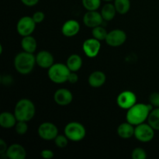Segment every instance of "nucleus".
<instances>
[{"mask_svg": "<svg viewBox=\"0 0 159 159\" xmlns=\"http://www.w3.org/2000/svg\"><path fill=\"white\" fill-rule=\"evenodd\" d=\"M153 109L154 107L150 103L144 104L137 102L127 110L126 120L134 126L139 125L144 123L145 120H148L149 114Z\"/></svg>", "mask_w": 159, "mask_h": 159, "instance_id": "1", "label": "nucleus"}, {"mask_svg": "<svg viewBox=\"0 0 159 159\" xmlns=\"http://www.w3.org/2000/svg\"><path fill=\"white\" fill-rule=\"evenodd\" d=\"M36 64V56L26 51L17 54L14 58V67L17 72L21 75H28L32 72Z\"/></svg>", "mask_w": 159, "mask_h": 159, "instance_id": "2", "label": "nucleus"}, {"mask_svg": "<svg viewBox=\"0 0 159 159\" xmlns=\"http://www.w3.org/2000/svg\"><path fill=\"white\" fill-rule=\"evenodd\" d=\"M36 113L35 105L28 99H21L16 102L14 109V114L17 120L28 121L34 117Z\"/></svg>", "mask_w": 159, "mask_h": 159, "instance_id": "3", "label": "nucleus"}, {"mask_svg": "<svg viewBox=\"0 0 159 159\" xmlns=\"http://www.w3.org/2000/svg\"><path fill=\"white\" fill-rule=\"evenodd\" d=\"M71 71L66 64L56 63L48 68V75L50 80L56 84H62L68 82Z\"/></svg>", "mask_w": 159, "mask_h": 159, "instance_id": "4", "label": "nucleus"}, {"mask_svg": "<svg viewBox=\"0 0 159 159\" xmlns=\"http://www.w3.org/2000/svg\"><path fill=\"white\" fill-rule=\"evenodd\" d=\"M64 132L69 141H74V142L82 141L86 135V130L85 127L81 123L76 122V121L68 123L65 126Z\"/></svg>", "mask_w": 159, "mask_h": 159, "instance_id": "5", "label": "nucleus"}, {"mask_svg": "<svg viewBox=\"0 0 159 159\" xmlns=\"http://www.w3.org/2000/svg\"><path fill=\"white\" fill-rule=\"evenodd\" d=\"M155 131L153 127L148 123L137 125L135 127L134 137L138 141L142 143L150 142L155 138Z\"/></svg>", "mask_w": 159, "mask_h": 159, "instance_id": "6", "label": "nucleus"}, {"mask_svg": "<svg viewBox=\"0 0 159 159\" xmlns=\"http://www.w3.org/2000/svg\"><path fill=\"white\" fill-rule=\"evenodd\" d=\"M36 25L37 23H35L32 16H25L21 17L17 22V33L22 37L32 35L34 31L35 30Z\"/></svg>", "mask_w": 159, "mask_h": 159, "instance_id": "7", "label": "nucleus"}, {"mask_svg": "<svg viewBox=\"0 0 159 159\" xmlns=\"http://www.w3.org/2000/svg\"><path fill=\"white\" fill-rule=\"evenodd\" d=\"M38 135L44 141H52L58 135V129L57 126L51 122H43L39 126Z\"/></svg>", "mask_w": 159, "mask_h": 159, "instance_id": "8", "label": "nucleus"}, {"mask_svg": "<svg viewBox=\"0 0 159 159\" xmlns=\"http://www.w3.org/2000/svg\"><path fill=\"white\" fill-rule=\"evenodd\" d=\"M137 96L134 92L130 90L123 91L118 95L116 98V103L118 107L124 110H128L137 103Z\"/></svg>", "mask_w": 159, "mask_h": 159, "instance_id": "9", "label": "nucleus"}, {"mask_svg": "<svg viewBox=\"0 0 159 159\" xmlns=\"http://www.w3.org/2000/svg\"><path fill=\"white\" fill-rule=\"evenodd\" d=\"M105 40L109 46L116 48L125 43L127 40V34L122 30L115 29L108 32Z\"/></svg>", "mask_w": 159, "mask_h": 159, "instance_id": "10", "label": "nucleus"}, {"mask_svg": "<svg viewBox=\"0 0 159 159\" xmlns=\"http://www.w3.org/2000/svg\"><path fill=\"white\" fill-rule=\"evenodd\" d=\"M101 49V43L96 38H89L82 43V50L85 55L90 58H94L99 54Z\"/></svg>", "mask_w": 159, "mask_h": 159, "instance_id": "11", "label": "nucleus"}, {"mask_svg": "<svg viewBox=\"0 0 159 159\" xmlns=\"http://www.w3.org/2000/svg\"><path fill=\"white\" fill-rule=\"evenodd\" d=\"M104 21L100 12L97 10L87 11L83 16V23L87 27L94 28L98 26H101Z\"/></svg>", "mask_w": 159, "mask_h": 159, "instance_id": "12", "label": "nucleus"}, {"mask_svg": "<svg viewBox=\"0 0 159 159\" xmlns=\"http://www.w3.org/2000/svg\"><path fill=\"white\" fill-rule=\"evenodd\" d=\"M54 100L57 105L61 107H65V106L69 105L72 102L73 95L68 89H58L56 90L54 94Z\"/></svg>", "mask_w": 159, "mask_h": 159, "instance_id": "13", "label": "nucleus"}, {"mask_svg": "<svg viewBox=\"0 0 159 159\" xmlns=\"http://www.w3.org/2000/svg\"><path fill=\"white\" fill-rule=\"evenodd\" d=\"M54 56L48 51H39L36 55V62L40 68L48 69L54 65Z\"/></svg>", "mask_w": 159, "mask_h": 159, "instance_id": "14", "label": "nucleus"}, {"mask_svg": "<svg viewBox=\"0 0 159 159\" xmlns=\"http://www.w3.org/2000/svg\"><path fill=\"white\" fill-rule=\"evenodd\" d=\"M79 31H80V23L75 20H68L62 25L61 32L65 37H75L79 34Z\"/></svg>", "mask_w": 159, "mask_h": 159, "instance_id": "15", "label": "nucleus"}, {"mask_svg": "<svg viewBox=\"0 0 159 159\" xmlns=\"http://www.w3.org/2000/svg\"><path fill=\"white\" fill-rule=\"evenodd\" d=\"M5 155L6 158L9 159H25L26 157V151L21 144H12L8 147Z\"/></svg>", "mask_w": 159, "mask_h": 159, "instance_id": "16", "label": "nucleus"}, {"mask_svg": "<svg viewBox=\"0 0 159 159\" xmlns=\"http://www.w3.org/2000/svg\"><path fill=\"white\" fill-rule=\"evenodd\" d=\"M107 76L101 71H95L89 75L88 79L89 84L93 88H99L105 84Z\"/></svg>", "mask_w": 159, "mask_h": 159, "instance_id": "17", "label": "nucleus"}, {"mask_svg": "<svg viewBox=\"0 0 159 159\" xmlns=\"http://www.w3.org/2000/svg\"><path fill=\"white\" fill-rule=\"evenodd\" d=\"M135 127L129 122L122 123L117 127V134L123 139H129L134 136Z\"/></svg>", "mask_w": 159, "mask_h": 159, "instance_id": "18", "label": "nucleus"}, {"mask_svg": "<svg viewBox=\"0 0 159 159\" xmlns=\"http://www.w3.org/2000/svg\"><path fill=\"white\" fill-rule=\"evenodd\" d=\"M17 119L14 113L10 112H3L0 114V126L2 128L10 129L15 127L17 123Z\"/></svg>", "mask_w": 159, "mask_h": 159, "instance_id": "19", "label": "nucleus"}, {"mask_svg": "<svg viewBox=\"0 0 159 159\" xmlns=\"http://www.w3.org/2000/svg\"><path fill=\"white\" fill-rule=\"evenodd\" d=\"M21 47L23 51L34 54L37 50V42L33 36H26L23 37L21 40Z\"/></svg>", "mask_w": 159, "mask_h": 159, "instance_id": "20", "label": "nucleus"}, {"mask_svg": "<svg viewBox=\"0 0 159 159\" xmlns=\"http://www.w3.org/2000/svg\"><path fill=\"white\" fill-rule=\"evenodd\" d=\"M66 65L68 68L71 71H79L82 66V59L81 56H79L77 54H71L68 57L66 61Z\"/></svg>", "mask_w": 159, "mask_h": 159, "instance_id": "21", "label": "nucleus"}, {"mask_svg": "<svg viewBox=\"0 0 159 159\" xmlns=\"http://www.w3.org/2000/svg\"><path fill=\"white\" fill-rule=\"evenodd\" d=\"M116 12H116V9L115 8L114 4L107 2V4H105L102 6L100 13L105 21H110V20L114 19Z\"/></svg>", "mask_w": 159, "mask_h": 159, "instance_id": "22", "label": "nucleus"}, {"mask_svg": "<svg viewBox=\"0 0 159 159\" xmlns=\"http://www.w3.org/2000/svg\"><path fill=\"white\" fill-rule=\"evenodd\" d=\"M114 6L118 13L124 15L127 13L130 9V0H114Z\"/></svg>", "mask_w": 159, "mask_h": 159, "instance_id": "23", "label": "nucleus"}, {"mask_svg": "<svg viewBox=\"0 0 159 159\" xmlns=\"http://www.w3.org/2000/svg\"><path fill=\"white\" fill-rule=\"evenodd\" d=\"M147 121L153 127L154 130H159V107L154 108L151 111Z\"/></svg>", "mask_w": 159, "mask_h": 159, "instance_id": "24", "label": "nucleus"}, {"mask_svg": "<svg viewBox=\"0 0 159 159\" xmlns=\"http://www.w3.org/2000/svg\"><path fill=\"white\" fill-rule=\"evenodd\" d=\"M107 34H108V32L106 30V29L103 26H102V25L93 28V30H92L93 37L96 38V40H99V41L106 40V38L107 37Z\"/></svg>", "mask_w": 159, "mask_h": 159, "instance_id": "25", "label": "nucleus"}, {"mask_svg": "<svg viewBox=\"0 0 159 159\" xmlns=\"http://www.w3.org/2000/svg\"><path fill=\"white\" fill-rule=\"evenodd\" d=\"M102 0H82V6L87 11L98 10L101 6Z\"/></svg>", "mask_w": 159, "mask_h": 159, "instance_id": "26", "label": "nucleus"}, {"mask_svg": "<svg viewBox=\"0 0 159 159\" xmlns=\"http://www.w3.org/2000/svg\"><path fill=\"white\" fill-rule=\"evenodd\" d=\"M54 144H56L57 148H65V147H67L68 144V139L67 138L66 135H61V134H58L55 138H54Z\"/></svg>", "mask_w": 159, "mask_h": 159, "instance_id": "27", "label": "nucleus"}, {"mask_svg": "<svg viewBox=\"0 0 159 159\" xmlns=\"http://www.w3.org/2000/svg\"><path fill=\"white\" fill-rule=\"evenodd\" d=\"M15 130L17 134L23 135L27 132L28 130V125L26 121L18 120L16 124L15 125Z\"/></svg>", "mask_w": 159, "mask_h": 159, "instance_id": "28", "label": "nucleus"}, {"mask_svg": "<svg viewBox=\"0 0 159 159\" xmlns=\"http://www.w3.org/2000/svg\"><path fill=\"white\" fill-rule=\"evenodd\" d=\"M131 157L133 159H146L147 158V153L144 149L141 148H136L132 152Z\"/></svg>", "mask_w": 159, "mask_h": 159, "instance_id": "29", "label": "nucleus"}, {"mask_svg": "<svg viewBox=\"0 0 159 159\" xmlns=\"http://www.w3.org/2000/svg\"><path fill=\"white\" fill-rule=\"evenodd\" d=\"M149 102L154 108L159 107V93L155 92L149 96Z\"/></svg>", "mask_w": 159, "mask_h": 159, "instance_id": "30", "label": "nucleus"}, {"mask_svg": "<svg viewBox=\"0 0 159 159\" xmlns=\"http://www.w3.org/2000/svg\"><path fill=\"white\" fill-rule=\"evenodd\" d=\"M32 17L33 19H34V21H35V23H37V24H38V23H42V22L43 21V20H44L45 18V15L43 12H41V11H37V12H34V15L32 16Z\"/></svg>", "mask_w": 159, "mask_h": 159, "instance_id": "31", "label": "nucleus"}, {"mask_svg": "<svg viewBox=\"0 0 159 159\" xmlns=\"http://www.w3.org/2000/svg\"><path fill=\"white\" fill-rule=\"evenodd\" d=\"M40 155L44 159H52L54 158V154L50 149H44V150H42L40 152Z\"/></svg>", "mask_w": 159, "mask_h": 159, "instance_id": "32", "label": "nucleus"}, {"mask_svg": "<svg viewBox=\"0 0 159 159\" xmlns=\"http://www.w3.org/2000/svg\"><path fill=\"white\" fill-rule=\"evenodd\" d=\"M78 80H79V76H78L77 73L75 72V71H71L69 76H68V82H69L71 84H75L78 82Z\"/></svg>", "mask_w": 159, "mask_h": 159, "instance_id": "33", "label": "nucleus"}, {"mask_svg": "<svg viewBox=\"0 0 159 159\" xmlns=\"http://www.w3.org/2000/svg\"><path fill=\"white\" fill-rule=\"evenodd\" d=\"M24 6L32 7V6H36L39 2L40 0H20Z\"/></svg>", "mask_w": 159, "mask_h": 159, "instance_id": "34", "label": "nucleus"}, {"mask_svg": "<svg viewBox=\"0 0 159 159\" xmlns=\"http://www.w3.org/2000/svg\"><path fill=\"white\" fill-rule=\"evenodd\" d=\"M7 144L5 142L3 139H0V154L1 155H4L6 154V151H7Z\"/></svg>", "mask_w": 159, "mask_h": 159, "instance_id": "35", "label": "nucleus"}, {"mask_svg": "<svg viewBox=\"0 0 159 159\" xmlns=\"http://www.w3.org/2000/svg\"><path fill=\"white\" fill-rule=\"evenodd\" d=\"M102 1L107 2H112V1H114V0H102Z\"/></svg>", "mask_w": 159, "mask_h": 159, "instance_id": "36", "label": "nucleus"}]
</instances>
